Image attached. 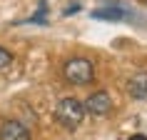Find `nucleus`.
Instances as JSON below:
<instances>
[{
	"instance_id": "obj_1",
	"label": "nucleus",
	"mask_w": 147,
	"mask_h": 140,
	"mask_svg": "<svg viewBox=\"0 0 147 140\" xmlns=\"http://www.w3.org/2000/svg\"><path fill=\"white\" fill-rule=\"evenodd\" d=\"M82 118H85V105L78 98H62L55 105V120L67 130H75L82 123Z\"/></svg>"
},
{
	"instance_id": "obj_2",
	"label": "nucleus",
	"mask_w": 147,
	"mask_h": 140,
	"mask_svg": "<svg viewBox=\"0 0 147 140\" xmlns=\"http://www.w3.org/2000/svg\"><path fill=\"white\" fill-rule=\"evenodd\" d=\"M62 75L72 85H90L95 80V65L87 58H70L62 65Z\"/></svg>"
},
{
	"instance_id": "obj_3",
	"label": "nucleus",
	"mask_w": 147,
	"mask_h": 140,
	"mask_svg": "<svg viewBox=\"0 0 147 140\" xmlns=\"http://www.w3.org/2000/svg\"><path fill=\"white\" fill-rule=\"evenodd\" d=\"M82 105H85V113H90V115H95V118H102V115H107L110 110H112V98H110V93H105V90H97V93H92Z\"/></svg>"
},
{
	"instance_id": "obj_4",
	"label": "nucleus",
	"mask_w": 147,
	"mask_h": 140,
	"mask_svg": "<svg viewBox=\"0 0 147 140\" xmlns=\"http://www.w3.org/2000/svg\"><path fill=\"white\" fill-rule=\"evenodd\" d=\"M0 140H30V130L20 120H3L0 125Z\"/></svg>"
},
{
	"instance_id": "obj_5",
	"label": "nucleus",
	"mask_w": 147,
	"mask_h": 140,
	"mask_svg": "<svg viewBox=\"0 0 147 140\" xmlns=\"http://www.w3.org/2000/svg\"><path fill=\"white\" fill-rule=\"evenodd\" d=\"M127 93H130V98H135V100H145L147 98V70L135 73V75L127 80Z\"/></svg>"
},
{
	"instance_id": "obj_6",
	"label": "nucleus",
	"mask_w": 147,
	"mask_h": 140,
	"mask_svg": "<svg viewBox=\"0 0 147 140\" xmlns=\"http://www.w3.org/2000/svg\"><path fill=\"white\" fill-rule=\"evenodd\" d=\"M92 18H97V20H125V18H130V10L127 8H115V3H112L107 8L92 10Z\"/></svg>"
},
{
	"instance_id": "obj_7",
	"label": "nucleus",
	"mask_w": 147,
	"mask_h": 140,
	"mask_svg": "<svg viewBox=\"0 0 147 140\" xmlns=\"http://www.w3.org/2000/svg\"><path fill=\"white\" fill-rule=\"evenodd\" d=\"M10 63H13V55H10L5 48H0V70H5Z\"/></svg>"
},
{
	"instance_id": "obj_8",
	"label": "nucleus",
	"mask_w": 147,
	"mask_h": 140,
	"mask_svg": "<svg viewBox=\"0 0 147 140\" xmlns=\"http://www.w3.org/2000/svg\"><path fill=\"white\" fill-rule=\"evenodd\" d=\"M78 10H80V5H78V3H75V5H67V10H65V15H70V13H78Z\"/></svg>"
},
{
	"instance_id": "obj_9",
	"label": "nucleus",
	"mask_w": 147,
	"mask_h": 140,
	"mask_svg": "<svg viewBox=\"0 0 147 140\" xmlns=\"http://www.w3.org/2000/svg\"><path fill=\"white\" fill-rule=\"evenodd\" d=\"M130 140H147L145 135H135V138H130Z\"/></svg>"
},
{
	"instance_id": "obj_10",
	"label": "nucleus",
	"mask_w": 147,
	"mask_h": 140,
	"mask_svg": "<svg viewBox=\"0 0 147 140\" xmlns=\"http://www.w3.org/2000/svg\"><path fill=\"white\" fill-rule=\"evenodd\" d=\"M145 3H147V0H145Z\"/></svg>"
}]
</instances>
